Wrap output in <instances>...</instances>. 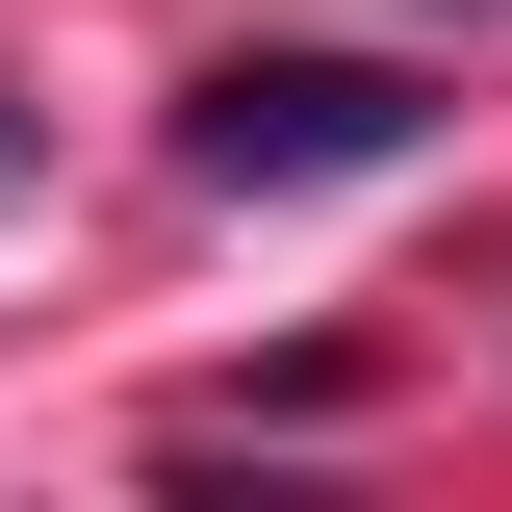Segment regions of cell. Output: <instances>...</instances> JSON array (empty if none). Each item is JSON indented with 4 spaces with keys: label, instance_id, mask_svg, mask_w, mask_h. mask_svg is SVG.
I'll list each match as a JSON object with an SVG mask.
<instances>
[{
    "label": "cell",
    "instance_id": "1",
    "mask_svg": "<svg viewBox=\"0 0 512 512\" xmlns=\"http://www.w3.org/2000/svg\"><path fill=\"white\" fill-rule=\"evenodd\" d=\"M384 154H436V77L410 52H231L180 103V180L205 205H333V180H384Z\"/></svg>",
    "mask_w": 512,
    "mask_h": 512
},
{
    "label": "cell",
    "instance_id": "2",
    "mask_svg": "<svg viewBox=\"0 0 512 512\" xmlns=\"http://www.w3.org/2000/svg\"><path fill=\"white\" fill-rule=\"evenodd\" d=\"M26 180H52V128H26V77H0V205H26Z\"/></svg>",
    "mask_w": 512,
    "mask_h": 512
}]
</instances>
